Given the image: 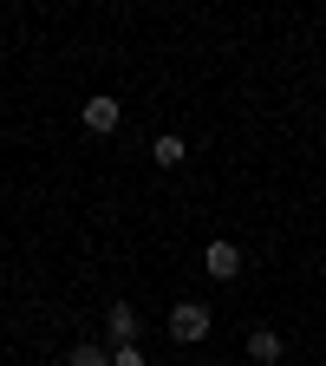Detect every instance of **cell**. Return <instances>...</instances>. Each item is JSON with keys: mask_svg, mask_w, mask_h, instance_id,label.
Listing matches in <instances>:
<instances>
[{"mask_svg": "<svg viewBox=\"0 0 326 366\" xmlns=\"http://www.w3.org/2000/svg\"><path fill=\"white\" fill-rule=\"evenodd\" d=\"M209 327H215V314H209L203 301H176V314H170V340H176V347H196Z\"/></svg>", "mask_w": 326, "mask_h": 366, "instance_id": "1", "label": "cell"}, {"mask_svg": "<svg viewBox=\"0 0 326 366\" xmlns=\"http://www.w3.org/2000/svg\"><path fill=\"white\" fill-rule=\"evenodd\" d=\"M137 334H144V320H137V307H131V301L105 307V347H111V353H118V347H137Z\"/></svg>", "mask_w": 326, "mask_h": 366, "instance_id": "2", "label": "cell"}, {"mask_svg": "<svg viewBox=\"0 0 326 366\" xmlns=\"http://www.w3.org/2000/svg\"><path fill=\"white\" fill-rule=\"evenodd\" d=\"M78 118H85V131H91V137H111V131H118V118H124V105L98 92V99H85V105H78Z\"/></svg>", "mask_w": 326, "mask_h": 366, "instance_id": "3", "label": "cell"}, {"mask_svg": "<svg viewBox=\"0 0 326 366\" xmlns=\"http://www.w3.org/2000/svg\"><path fill=\"white\" fill-rule=\"evenodd\" d=\"M203 268L215 274V282H235V274H242V249L235 242H209L203 249Z\"/></svg>", "mask_w": 326, "mask_h": 366, "instance_id": "4", "label": "cell"}, {"mask_svg": "<svg viewBox=\"0 0 326 366\" xmlns=\"http://www.w3.org/2000/svg\"><path fill=\"white\" fill-rule=\"evenodd\" d=\"M281 353H287V340L274 334V327H255V334H248V360H255V366H274Z\"/></svg>", "mask_w": 326, "mask_h": 366, "instance_id": "5", "label": "cell"}, {"mask_svg": "<svg viewBox=\"0 0 326 366\" xmlns=\"http://www.w3.org/2000/svg\"><path fill=\"white\" fill-rule=\"evenodd\" d=\"M151 164H157V170H176V164H183V137H176V131H163L157 144H151Z\"/></svg>", "mask_w": 326, "mask_h": 366, "instance_id": "6", "label": "cell"}, {"mask_svg": "<svg viewBox=\"0 0 326 366\" xmlns=\"http://www.w3.org/2000/svg\"><path fill=\"white\" fill-rule=\"evenodd\" d=\"M66 366H111V347H91V340H78Z\"/></svg>", "mask_w": 326, "mask_h": 366, "instance_id": "7", "label": "cell"}, {"mask_svg": "<svg viewBox=\"0 0 326 366\" xmlns=\"http://www.w3.org/2000/svg\"><path fill=\"white\" fill-rule=\"evenodd\" d=\"M111 366H151V360L137 353V347H118V353H111Z\"/></svg>", "mask_w": 326, "mask_h": 366, "instance_id": "8", "label": "cell"}]
</instances>
